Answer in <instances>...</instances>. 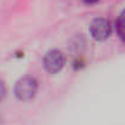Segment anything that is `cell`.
Listing matches in <instances>:
<instances>
[{
	"label": "cell",
	"instance_id": "cell-5",
	"mask_svg": "<svg viewBox=\"0 0 125 125\" xmlns=\"http://www.w3.org/2000/svg\"><path fill=\"white\" fill-rule=\"evenodd\" d=\"M5 96H6V86L2 82H0V102L5 98Z\"/></svg>",
	"mask_w": 125,
	"mask_h": 125
},
{
	"label": "cell",
	"instance_id": "cell-1",
	"mask_svg": "<svg viewBox=\"0 0 125 125\" xmlns=\"http://www.w3.org/2000/svg\"><path fill=\"white\" fill-rule=\"evenodd\" d=\"M38 90V83L32 77H24L20 79L15 86V95L21 101H28L33 98Z\"/></svg>",
	"mask_w": 125,
	"mask_h": 125
},
{
	"label": "cell",
	"instance_id": "cell-4",
	"mask_svg": "<svg viewBox=\"0 0 125 125\" xmlns=\"http://www.w3.org/2000/svg\"><path fill=\"white\" fill-rule=\"evenodd\" d=\"M117 31L122 38H125V10L122 12V15L117 21Z\"/></svg>",
	"mask_w": 125,
	"mask_h": 125
},
{
	"label": "cell",
	"instance_id": "cell-6",
	"mask_svg": "<svg viewBox=\"0 0 125 125\" xmlns=\"http://www.w3.org/2000/svg\"><path fill=\"white\" fill-rule=\"evenodd\" d=\"M84 2H86V4H95V2H97L98 0H83Z\"/></svg>",
	"mask_w": 125,
	"mask_h": 125
},
{
	"label": "cell",
	"instance_id": "cell-2",
	"mask_svg": "<svg viewBox=\"0 0 125 125\" xmlns=\"http://www.w3.org/2000/svg\"><path fill=\"white\" fill-rule=\"evenodd\" d=\"M66 64V56L60 50H51L44 57V67L49 73L60 72Z\"/></svg>",
	"mask_w": 125,
	"mask_h": 125
},
{
	"label": "cell",
	"instance_id": "cell-3",
	"mask_svg": "<svg viewBox=\"0 0 125 125\" xmlns=\"http://www.w3.org/2000/svg\"><path fill=\"white\" fill-rule=\"evenodd\" d=\"M90 33L91 37L97 42H103L107 38H109L112 33V26L108 20L106 18H97L95 20L90 26Z\"/></svg>",
	"mask_w": 125,
	"mask_h": 125
}]
</instances>
